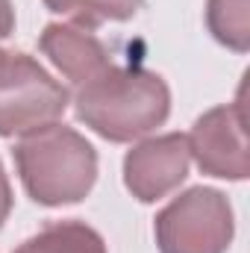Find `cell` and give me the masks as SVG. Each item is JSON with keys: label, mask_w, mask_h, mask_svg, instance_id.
<instances>
[{"label": "cell", "mask_w": 250, "mask_h": 253, "mask_svg": "<svg viewBox=\"0 0 250 253\" xmlns=\"http://www.w3.org/2000/svg\"><path fill=\"white\" fill-rule=\"evenodd\" d=\"M15 253H106V242L85 221H53L18 245Z\"/></svg>", "instance_id": "obj_8"}, {"label": "cell", "mask_w": 250, "mask_h": 253, "mask_svg": "<svg viewBox=\"0 0 250 253\" xmlns=\"http://www.w3.org/2000/svg\"><path fill=\"white\" fill-rule=\"evenodd\" d=\"M15 33V6L12 0H0V42Z\"/></svg>", "instance_id": "obj_12"}, {"label": "cell", "mask_w": 250, "mask_h": 253, "mask_svg": "<svg viewBox=\"0 0 250 253\" xmlns=\"http://www.w3.org/2000/svg\"><path fill=\"white\" fill-rule=\"evenodd\" d=\"M9 212H12V186H9V177H6L3 162H0V227L6 224Z\"/></svg>", "instance_id": "obj_11"}, {"label": "cell", "mask_w": 250, "mask_h": 253, "mask_svg": "<svg viewBox=\"0 0 250 253\" xmlns=\"http://www.w3.org/2000/svg\"><path fill=\"white\" fill-rule=\"evenodd\" d=\"M39 47L71 85H85L112 65L106 44L94 36V30L80 24H47Z\"/></svg>", "instance_id": "obj_7"}, {"label": "cell", "mask_w": 250, "mask_h": 253, "mask_svg": "<svg viewBox=\"0 0 250 253\" xmlns=\"http://www.w3.org/2000/svg\"><path fill=\"white\" fill-rule=\"evenodd\" d=\"M186 138L188 153L203 174L218 177V180H248L250 177L242 100L203 112Z\"/></svg>", "instance_id": "obj_5"}, {"label": "cell", "mask_w": 250, "mask_h": 253, "mask_svg": "<svg viewBox=\"0 0 250 253\" xmlns=\"http://www.w3.org/2000/svg\"><path fill=\"white\" fill-rule=\"evenodd\" d=\"M74 109L91 132L106 141L124 144L153 132L168 121L171 88L156 71L138 65H109L103 74L80 85Z\"/></svg>", "instance_id": "obj_1"}, {"label": "cell", "mask_w": 250, "mask_h": 253, "mask_svg": "<svg viewBox=\"0 0 250 253\" xmlns=\"http://www.w3.org/2000/svg\"><path fill=\"white\" fill-rule=\"evenodd\" d=\"M68 109V88L39 59L24 50L0 47V135H27L56 124Z\"/></svg>", "instance_id": "obj_3"}, {"label": "cell", "mask_w": 250, "mask_h": 253, "mask_svg": "<svg viewBox=\"0 0 250 253\" xmlns=\"http://www.w3.org/2000/svg\"><path fill=\"white\" fill-rule=\"evenodd\" d=\"M191 153L183 132H165L138 141L124 156V186L141 203H156L188 177Z\"/></svg>", "instance_id": "obj_6"}, {"label": "cell", "mask_w": 250, "mask_h": 253, "mask_svg": "<svg viewBox=\"0 0 250 253\" xmlns=\"http://www.w3.org/2000/svg\"><path fill=\"white\" fill-rule=\"evenodd\" d=\"M206 27L218 44L236 53H248L250 0H206Z\"/></svg>", "instance_id": "obj_9"}, {"label": "cell", "mask_w": 250, "mask_h": 253, "mask_svg": "<svg viewBox=\"0 0 250 253\" xmlns=\"http://www.w3.org/2000/svg\"><path fill=\"white\" fill-rule=\"evenodd\" d=\"M21 186L39 206L80 203L97 183V150L74 126L47 124L15 141Z\"/></svg>", "instance_id": "obj_2"}, {"label": "cell", "mask_w": 250, "mask_h": 253, "mask_svg": "<svg viewBox=\"0 0 250 253\" xmlns=\"http://www.w3.org/2000/svg\"><path fill=\"white\" fill-rule=\"evenodd\" d=\"M159 253H227L236 218L227 194L194 186L177 194L153 221Z\"/></svg>", "instance_id": "obj_4"}, {"label": "cell", "mask_w": 250, "mask_h": 253, "mask_svg": "<svg viewBox=\"0 0 250 253\" xmlns=\"http://www.w3.org/2000/svg\"><path fill=\"white\" fill-rule=\"evenodd\" d=\"M56 15H68L74 24L94 30L106 21H129L144 9V0H44Z\"/></svg>", "instance_id": "obj_10"}]
</instances>
